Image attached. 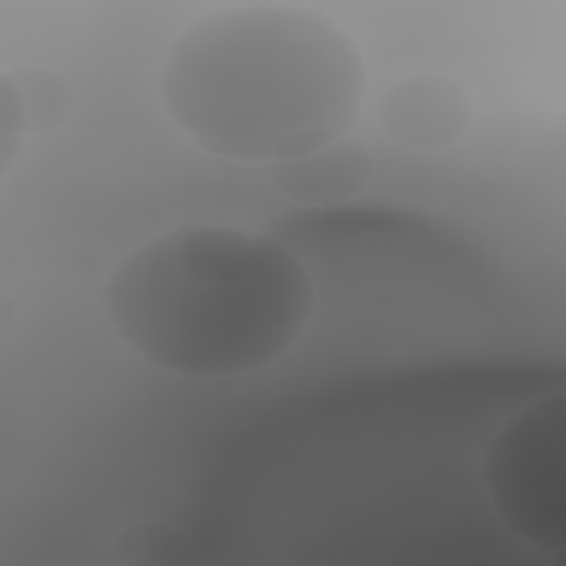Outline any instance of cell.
<instances>
[{"mask_svg":"<svg viewBox=\"0 0 566 566\" xmlns=\"http://www.w3.org/2000/svg\"><path fill=\"white\" fill-rule=\"evenodd\" d=\"M473 119V102L464 86L438 73L407 75L378 102L380 130L407 150L449 148L471 130Z\"/></svg>","mask_w":566,"mask_h":566,"instance_id":"277c9868","label":"cell"},{"mask_svg":"<svg viewBox=\"0 0 566 566\" xmlns=\"http://www.w3.org/2000/svg\"><path fill=\"white\" fill-rule=\"evenodd\" d=\"M314 307V279L285 243L223 223H186L139 243L104 285L115 336L150 367L199 380L270 367Z\"/></svg>","mask_w":566,"mask_h":566,"instance_id":"7a4b0ae2","label":"cell"},{"mask_svg":"<svg viewBox=\"0 0 566 566\" xmlns=\"http://www.w3.org/2000/svg\"><path fill=\"white\" fill-rule=\"evenodd\" d=\"M0 95L20 111L27 133L57 128L73 108L71 86L55 71L42 66H20L15 73H2Z\"/></svg>","mask_w":566,"mask_h":566,"instance_id":"8992f818","label":"cell"},{"mask_svg":"<svg viewBox=\"0 0 566 566\" xmlns=\"http://www.w3.org/2000/svg\"><path fill=\"white\" fill-rule=\"evenodd\" d=\"M272 186L301 206H338L363 192L371 179V155L352 135L270 166Z\"/></svg>","mask_w":566,"mask_h":566,"instance_id":"5b68a950","label":"cell"},{"mask_svg":"<svg viewBox=\"0 0 566 566\" xmlns=\"http://www.w3.org/2000/svg\"><path fill=\"white\" fill-rule=\"evenodd\" d=\"M190 542L177 526L168 522H139L126 528L117 542L115 553L124 564H172L184 562Z\"/></svg>","mask_w":566,"mask_h":566,"instance_id":"52a82bcc","label":"cell"},{"mask_svg":"<svg viewBox=\"0 0 566 566\" xmlns=\"http://www.w3.org/2000/svg\"><path fill=\"white\" fill-rule=\"evenodd\" d=\"M367 69L332 18L298 4H234L203 13L170 44L159 99L203 153L276 164L349 135Z\"/></svg>","mask_w":566,"mask_h":566,"instance_id":"6da1fadb","label":"cell"},{"mask_svg":"<svg viewBox=\"0 0 566 566\" xmlns=\"http://www.w3.org/2000/svg\"><path fill=\"white\" fill-rule=\"evenodd\" d=\"M480 478L509 535L548 562L566 553V391L537 396L489 438Z\"/></svg>","mask_w":566,"mask_h":566,"instance_id":"3957f363","label":"cell"}]
</instances>
